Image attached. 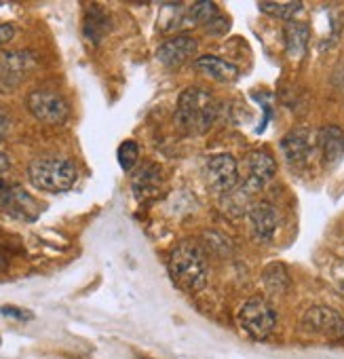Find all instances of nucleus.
Here are the masks:
<instances>
[{"label": "nucleus", "instance_id": "nucleus-1", "mask_svg": "<svg viewBox=\"0 0 344 359\" xmlns=\"http://www.w3.org/2000/svg\"><path fill=\"white\" fill-rule=\"evenodd\" d=\"M218 116H220V102L214 97V93L201 87H191L182 91L176 108V121L184 131L193 135L205 133L207 129L214 127Z\"/></svg>", "mask_w": 344, "mask_h": 359}, {"label": "nucleus", "instance_id": "nucleus-2", "mask_svg": "<svg viewBox=\"0 0 344 359\" xmlns=\"http://www.w3.org/2000/svg\"><path fill=\"white\" fill-rule=\"evenodd\" d=\"M169 275L184 292H201L207 285L209 269L199 245L184 241L169 254Z\"/></svg>", "mask_w": 344, "mask_h": 359}, {"label": "nucleus", "instance_id": "nucleus-3", "mask_svg": "<svg viewBox=\"0 0 344 359\" xmlns=\"http://www.w3.org/2000/svg\"><path fill=\"white\" fill-rule=\"evenodd\" d=\"M28 177L39 191L57 195V193H66L74 187L76 167L68 158L43 156V158H36L30 163Z\"/></svg>", "mask_w": 344, "mask_h": 359}, {"label": "nucleus", "instance_id": "nucleus-4", "mask_svg": "<svg viewBox=\"0 0 344 359\" xmlns=\"http://www.w3.org/2000/svg\"><path fill=\"white\" fill-rule=\"evenodd\" d=\"M237 319H239L243 334H247L252 340H266L277 325V313L273 304L262 296L249 298L241 306Z\"/></svg>", "mask_w": 344, "mask_h": 359}, {"label": "nucleus", "instance_id": "nucleus-5", "mask_svg": "<svg viewBox=\"0 0 344 359\" xmlns=\"http://www.w3.org/2000/svg\"><path fill=\"white\" fill-rule=\"evenodd\" d=\"M26 104H28V110L32 112V116L41 123H47V125H62L70 116L68 102L60 93L49 91V89L32 91L28 95Z\"/></svg>", "mask_w": 344, "mask_h": 359}, {"label": "nucleus", "instance_id": "nucleus-6", "mask_svg": "<svg viewBox=\"0 0 344 359\" xmlns=\"http://www.w3.org/2000/svg\"><path fill=\"white\" fill-rule=\"evenodd\" d=\"M302 325L308 334L331 340L344 338V317L329 306H310L302 317Z\"/></svg>", "mask_w": 344, "mask_h": 359}, {"label": "nucleus", "instance_id": "nucleus-7", "mask_svg": "<svg viewBox=\"0 0 344 359\" xmlns=\"http://www.w3.org/2000/svg\"><path fill=\"white\" fill-rule=\"evenodd\" d=\"M207 182L214 193L226 195L233 193L239 184V165L237 158L231 154H216L207 161L205 167Z\"/></svg>", "mask_w": 344, "mask_h": 359}, {"label": "nucleus", "instance_id": "nucleus-8", "mask_svg": "<svg viewBox=\"0 0 344 359\" xmlns=\"http://www.w3.org/2000/svg\"><path fill=\"white\" fill-rule=\"evenodd\" d=\"M34 66H36V60L30 51L0 53V85H3V89L15 87Z\"/></svg>", "mask_w": 344, "mask_h": 359}, {"label": "nucleus", "instance_id": "nucleus-9", "mask_svg": "<svg viewBox=\"0 0 344 359\" xmlns=\"http://www.w3.org/2000/svg\"><path fill=\"white\" fill-rule=\"evenodd\" d=\"M277 173V161L266 150H254L245 158V184L249 191L264 189Z\"/></svg>", "mask_w": 344, "mask_h": 359}, {"label": "nucleus", "instance_id": "nucleus-10", "mask_svg": "<svg viewBox=\"0 0 344 359\" xmlns=\"http://www.w3.org/2000/svg\"><path fill=\"white\" fill-rule=\"evenodd\" d=\"M317 146V135L312 137L308 129H294L281 140V150L291 167H304Z\"/></svg>", "mask_w": 344, "mask_h": 359}, {"label": "nucleus", "instance_id": "nucleus-11", "mask_svg": "<svg viewBox=\"0 0 344 359\" xmlns=\"http://www.w3.org/2000/svg\"><path fill=\"white\" fill-rule=\"evenodd\" d=\"M197 49H199V45H197L195 39H191V36H176V39H169L163 45H158L156 57L167 68H178L184 62H188L197 53Z\"/></svg>", "mask_w": 344, "mask_h": 359}, {"label": "nucleus", "instance_id": "nucleus-12", "mask_svg": "<svg viewBox=\"0 0 344 359\" xmlns=\"http://www.w3.org/2000/svg\"><path fill=\"white\" fill-rule=\"evenodd\" d=\"M0 205L26 220H34V216L39 214L34 199L26 191H22L20 187H7L5 182H0Z\"/></svg>", "mask_w": 344, "mask_h": 359}, {"label": "nucleus", "instance_id": "nucleus-13", "mask_svg": "<svg viewBox=\"0 0 344 359\" xmlns=\"http://www.w3.org/2000/svg\"><path fill=\"white\" fill-rule=\"evenodd\" d=\"M249 226L258 241H270L279 229V212L270 203H256L249 212Z\"/></svg>", "mask_w": 344, "mask_h": 359}, {"label": "nucleus", "instance_id": "nucleus-14", "mask_svg": "<svg viewBox=\"0 0 344 359\" xmlns=\"http://www.w3.org/2000/svg\"><path fill=\"white\" fill-rule=\"evenodd\" d=\"M317 148L325 165H338L344 156V133L336 125H325L317 133Z\"/></svg>", "mask_w": 344, "mask_h": 359}, {"label": "nucleus", "instance_id": "nucleus-15", "mask_svg": "<svg viewBox=\"0 0 344 359\" xmlns=\"http://www.w3.org/2000/svg\"><path fill=\"white\" fill-rule=\"evenodd\" d=\"M163 184V175L156 165H144L135 175H133V195L144 201L154 195H158Z\"/></svg>", "mask_w": 344, "mask_h": 359}, {"label": "nucleus", "instance_id": "nucleus-16", "mask_svg": "<svg viewBox=\"0 0 344 359\" xmlns=\"http://www.w3.org/2000/svg\"><path fill=\"white\" fill-rule=\"evenodd\" d=\"M197 70H201L203 74H207L209 79L214 81H220V83H235L239 79V70L237 66L224 62L222 57H216V55H203L197 60Z\"/></svg>", "mask_w": 344, "mask_h": 359}, {"label": "nucleus", "instance_id": "nucleus-17", "mask_svg": "<svg viewBox=\"0 0 344 359\" xmlns=\"http://www.w3.org/2000/svg\"><path fill=\"white\" fill-rule=\"evenodd\" d=\"M308 26L306 24H300V22H289L285 26V49H287V55L298 60L306 53V47H308Z\"/></svg>", "mask_w": 344, "mask_h": 359}, {"label": "nucleus", "instance_id": "nucleus-18", "mask_svg": "<svg viewBox=\"0 0 344 359\" xmlns=\"http://www.w3.org/2000/svg\"><path fill=\"white\" fill-rule=\"evenodd\" d=\"M83 30H85L87 41H91L93 45H97V43L110 32V18H108L104 11H99L97 7H93V9L87 13V18H85Z\"/></svg>", "mask_w": 344, "mask_h": 359}, {"label": "nucleus", "instance_id": "nucleus-19", "mask_svg": "<svg viewBox=\"0 0 344 359\" xmlns=\"http://www.w3.org/2000/svg\"><path fill=\"white\" fill-rule=\"evenodd\" d=\"M262 283L273 294H283L289 287V275L283 264H270V266H266V271L262 275Z\"/></svg>", "mask_w": 344, "mask_h": 359}, {"label": "nucleus", "instance_id": "nucleus-20", "mask_svg": "<svg viewBox=\"0 0 344 359\" xmlns=\"http://www.w3.org/2000/svg\"><path fill=\"white\" fill-rule=\"evenodd\" d=\"M302 9L300 3H262L260 11L277 18V20H291Z\"/></svg>", "mask_w": 344, "mask_h": 359}, {"label": "nucleus", "instance_id": "nucleus-21", "mask_svg": "<svg viewBox=\"0 0 344 359\" xmlns=\"http://www.w3.org/2000/svg\"><path fill=\"white\" fill-rule=\"evenodd\" d=\"M116 156H118V165H121L125 171H131V169L135 167V163H137V156H139V146H137V142L125 140V142L118 146Z\"/></svg>", "mask_w": 344, "mask_h": 359}, {"label": "nucleus", "instance_id": "nucleus-22", "mask_svg": "<svg viewBox=\"0 0 344 359\" xmlns=\"http://www.w3.org/2000/svg\"><path fill=\"white\" fill-rule=\"evenodd\" d=\"M220 13H218V7L214 5V3H197V5H193V9H191V20L195 22V24H199V26H209L216 18H218Z\"/></svg>", "mask_w": 344, "mask_h": 359}, {"label": "nucleus", "instance_id": "nucleus-23", "mask_svg": "<svg viewBox=\"0 0 344 359\" xmlns=\"http://www.w3.org/2000/svg\"><path fill=\"white\" fill-rule=\"evenodd\" d=\"M0 315H5L9 319H18V321H30L34 319V315L26 309H20V306H0Z\"/></svg>", "mask_w": 344, "mask_h": 359}, {"label": "nucleus", "instance_id": "nucleus-24", "mask_svg": "<svg viewBox=\"0 0 344 359\" xmlns=\"http://www.w3.org/2000/svg\"><path fill=\"white\" fill-rule=\"evenodd\" d=\"M226 30H228V22H226V18H224L222 13L207 26V32H209V34H224Z\"/></svg>", "mask_w": 344, "mask_h": 359}, {"label": "nucleus", "instance_id": "nucleus-25", "mask_svg": "<svg viewBox=\"0 0 344 359\" xmlns=\"http://www.w3.org/2000/svg\"><path fill=\"white\" fill-rule=\"evenodd\" d=\"M15 36V28L11 24H0V45H7L9 41H13Z\"/></svg>", "mask_w": 344, "mask_h": 359}, {"label": "nucleus", "instance_id": "nucleus-26", "mask_svg": "<svg viewBox=\"0 0 344 359\" xmlns=\"http://www.w3.org/2000/svg\"><path fill=\"white\" fill-rule=\"evenodd\" d=\"M9 129H11V121H9L7 112L0 110V140H5L9 135Z\"/></svg>", "mask_w": 344, "mask_h": 359}, {"label": "nucleus", "instance_id": "nucleus-27", "mask_svg": "<svg viewBox=\"0 0 344 359\" xmlns=\"http://www.w3.org/2000/svg\"><path fill=\"white\" fill-rule=\"evenodd\" d=\"M9 167H11V161H9V156H7L5 152H0V173L7 171Z\"/></svg>", "mask_w": 344, "mask_h": 359}]
</instances>
